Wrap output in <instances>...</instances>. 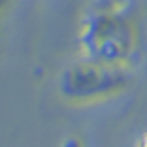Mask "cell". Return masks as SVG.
<instances>
[{
  "label": "cell",
  "instance_id": "2",
  "mask_svg": "<svg viewBox=\"0 0 147 147\" xmlns=\"http://www.w3.org/2000/svg\"><path fill=\"white\" fill-rule=\"evenodd\" d=\"M131 81L129 68L111 66L81 56L60 73L56 93L68 106H99L126 93Z\"/></svg>",
  "mask_w": 147,
  "mask_h": 147
},
{
  "label": "cell",
  "instance_id": "1",
  "mask_svg": "<svg viewBox=\"0 0 147 147\" xmlns=\"http://www.w3.org/2000/svg\"><path fill=\"white\" fill-rule=\"evenodd\" d=\"M142 30L127 0H96L78 25V50L89 60L131 68L139 58Z\"/></svg>",
  "mask_w": 147,
  "mask_h": 147
},
{
  "label": "cell",
  "instance_id": "4",
  "mask_svg": "<svg viewBox=\"0 0 147 147\" xmlns=\"http://www.w3.org/2000/svg\"><path fill=\"white\" fill-rule=\"evenodd\" d=\"M139 146H147V132L142 134V137H140V140H139Z\"/></svg>",
  "mask_w": 147,
  "mask_h": 147
},
{
  "label": "cell",
  "instance_id": "3",
  "mask_svg": "<svg viewBox=\"0 0 147 147\" xmlns=\"http://www.w3.org/2000/svg\"><path fill=\"white\" fill-rule=\"evenodd\" d=\"M10 5H12V0H0V25H2L3 18L7 17Z\"/></svg>",
  "mask_w": 147,
  "mask_h": 147
}]
</instances>
